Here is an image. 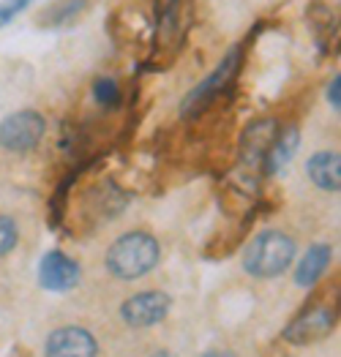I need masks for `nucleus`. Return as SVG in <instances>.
Here are the masks:
<instances>
[{
    "instance_id": "obj_13",
    "label": "nucleus",
    "mask_w": 341,
    "mask_h": 357,
    "mask_svg": "<svg viewBox=\"0 0 341 357\" xmlns=\"http://www.w3.org/2000/svg\"><path fill=\"white\" fill-rule=\"evenodd\" d=\"M85 6H88V0H61V3H55L50 11H44V20H47L50 25H63V22L74 20L77 14H82Z\"/></svg>"
},
{
    "instance_id": "obj_6",
    "label": "nucleus",
    "mask_w": 341,
    "mask_h": 357,
    "mask_svg": "<svg viewBox=\"0 0 341 357\" xmlns=\"http://www.w3.org/2000/svg\"><path fill=\"white\" fill-rule=\"evenodd\" d=\"M98 341L91 330L66 325L50 333L44 344V357H96Z\"/></svg>"
},
{
    "instance_id": "obj_15",
    "label": "nucleus",
    "mask_w": 341,
    "mask_h": 357,
    "mask_svg": "<svg viewBox=\"0 0 341 357\" xmlns=\"http://www.w3.org/2000/svg\"><path fill=\"white\" fill-rule=\"evenodd\" d=\"M20 243V227L11 215L0 213V257H8Z\"/></svg>"
},
{
    "instance_id": "obj_17",
    "label": "nucleus",
    "mask_w": 341,
    "mask_h": 357,
    "mask_svg": "<svg viewBox=\"0 0 341 357\" xmlns=\"http://www.w3.org/2000/svg\"><path fill=\"white\" fill-rule=\"evenodd\" d=\"M341 77L336 74L333 79H331V85H328V90H325V96H328V104H331V109L333 112H339L341 109Z\"/></svg>"
},
{
    "instance_id": "obj_3",
    "label": "nucleus",
    "mask_w": 341,
    "mask_h": 357,
    "mask_svg": "<svg viewBox=\"0 0 341 357\" xmlns=\"http://www.w3.org/2000/svg\"><path fill=\"white\" fill-rule=\"evenodd\" d=\"M47 134V120L36 109H17L0 120V148L8 153H33Z\"/></svg>"
},
{
    "instance_id": "obj_11",
    "label": "nucleus",
    "mask_w": 341,
    "mask_h": 357,
    "mask_svg": "<svg viewBox=\"0 0 341 357\" xmlns=\"http://www.w3.org/2000/svg\"><path fill=\"white\" fill-rule=\"evenodd\" d=\"M331 259H333V248L328 243H314V245H309V251L301 257V262L295 268V284L303 287V289L314 287L322 278V273L328 270Z\"/></svg>"
},
{
    "instance_id": "obj_7",
    "label": "nucleus",
    "mask_w": 341,
    "mask_h": 357,
    "mask_svg": "<svg viewBox=\"0 0 341 357\" xmlns=\"http://www.w3.org/2000/svg\"><path fill=\"white\" fill-rule=\"evenodd\" d=\"M79 278H82L79 265L63 251H47L38 265V281L50 292H68L79 284Z\"/></svg>"
},
{
    "instance_id": "obj_18",
    "label": "nucleus",
    "mask_w": 341,
    "mask_h": 357,
    "mask_svg": "<svg viewBox=\"0 0 341 357\" xmlns=\"http://www.w3.org/2000/svg\"><path fill=\"white\" fill-rule=\"evenodd\" d=\"M202 357H235L232 352H227V349H211V352H205Z\"/></svg>"
},
{
    "instance_id": "obj_5",
    "label": "nucleus",
    "mask_w": 341,
    "mask_h": 357,
    "mask_svg": "<svg viewBox=\"0 0 341 357\" xmlns=\"http://www.w3.org/2000/svg\"><path fill=\"white\" fill-rule=\"evenodd\" d=\"M172 308V298L167 292L148 289V292H137L121 305V319L128 328H153L158 322L167 319Z\"/></svg>"
},
{
    "instance_id": "obj_2",
    "label": "nucleus",
    "mask_w": 341,
    "mask_h": 357,
    "mask_svg": "<svg viewBox=\"0 0 341 357\" xmlns=\"http://www.w3.org/2000/svg\"><path fill=\"white\" fill-rule=\"evenodd\" d=\"M295 262V240L281 229H265L243 248V270L254 278H276Z\"/></svg>"
},
{
    "instance_id": "obj_10",
    "label": "nucleus",
    "mask_w": 341,
    "mask_h": 357,
    "mask_svg": "<svg viewBox=\"0 0 341 357\" xmlns=\"http://www.w3.org/2000/svg\"><path fill=\"white\" fill-rule=\"evenodd\" d=\"M301 148V131L295 126L284 128L273 137V142L268 145L265 155H262V167H265V175H279L289 167V161L295 158V153Z\"/></svg>"
},
{
    "instance_id": "obj_16",
    "label": "nucleus",
    "mask_w": 341,
    "mask_h": 357,
    "mask_svg": "<svg viewBox=\"0 0 341 357\" xmlns=\"http://www.w3.org/2000/svg\"><path fill=\"white\" fill-rule=\"evenodd\" d=\"M31 6V0H3L0 3V28H6L17 14H22Z\"/></svg>"
},
{
    "instance_id": "obj_4",
    "label": "nucleus",
    "mask_w": 341,
    "mask_h": 357,
    "mask_svg": "<svg viewBox=\"0 0 341 357\" xmlns=\"http://www.w3.org/2000/svg\"><path fill=\"white\" fill-rule=\"evenodd\" d=\"M238 66H241V47H232V50H229V55L216 66V71H213V74H208V77H205V79H202V82L191 90L186 98H183L181 115H183V118H191V115H197L199 109H205V107L216 98L218 93L229 85V79L235 77Z\"/></svg>"
},
{
    "instance_id": "obj_12",
    "label": "nucleus",
    "mask_w": 341,
    "mask_h": 357,
    "mask_svg": "<svg viewBox=\"0 0 341 357\" xmlns=\"http://www.w3.org/2000/svg\"><path fill=\"white\" fill-rule=\"evenodd\" d=\"M273 128H276L273 120H259V123H254V126L248 128L246 139H243V150H246L248 155H265L268 145H271L273 137H276Z\"/></svg>"
},
{
    "instance_id": "obj_8",
    "label": "nucleus",
    "mask_w": 341,
    "mask_h": 357,
    "mask_svg": "<svg viewBox=\"0 0 341 357\" xmlns=\"http://www.w3.org/2000/svg\"><path fill=\"white\" fill-rule=\"evenodd\" d=\"M336 325V314L328 305H317L306 314H301L289 328L284 330V338L289 344H314L325 335H331V330Z\"/></svg>"
},
{
    "instance_id": "obj_1",
    "label": "nucleus",
    "mask_w": 341,
    "mask_h": 357,
    "mask_svg": "<svg viewBox=\"0 0 341 357\" xmlns=\"http://www.w3.org/2000/svg\"><path fill=\"white\" fill-rule=\"evenodd\" d=\"M158 259H161L158 240L151 232H139V229L112 240V245L104 254V265L118 281H137L148 275L151 270H156Z\"/></svg>"
},
{
    "instance_id": "obj_9",
    "label": "nucleus",
    "mask_w": 341,
    "mask_h": 357,
    "mask_svg": "<svg viewBox=\"0 0 341 357\" xmlns=\"http://www.w3.org/2000/svg\"><path fill=\"white\" fill-rule=\"evenodd\" d=\"M309 180L328 194H339L341 188V155L336 150H317L306 161Z\"/></svg>"
},
{
    "instance_id": "obj_14",
    "label": "nucleus",
    "mask_w": 341,
    "mask_h": 357,
    "mask_svg": "<svg viewBox=\"0 0 341 357\" xmlns=\"http://www.w3.org/2000/svg\"><path fill=\"white\" fill-rule=\"evenodd\" d=\"M93 101L98 107H118V101H121V88H118V82L112 79V77H98L93 82Z\"/></svg>"
}]
</instances>
